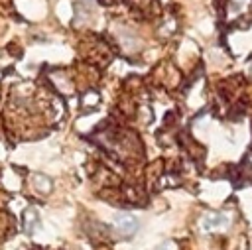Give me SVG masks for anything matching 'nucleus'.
<instances>
[{
  "mask_svg": "<svg viewBox=\"0 0 252 250\" xmlns=\"http://www.w3.org/2000/svg\"><path fill=\"white\" fill-rule=\"evenodd\" d=\"M114 224H116V230L120 236L128 238L130 234H134L138 230V219L130 213H118L114 217Z\"/></svg>",
  "mask_w": 252,
  "mask_h": 250,
  "instance_id": "1",
  "label": "nucleus"
},
{
  "mask_svg": "<svg viewBox=\"0 0 252 250\" xmlns=\"http://www.w3.org/2000/svg\"><path fill=\"white\" fill-rule=\"evenodd\" d=\"M158 250H171V246H169V244H163V246H159Z\"/></svg>",
  "mask_w": 252,
  "mask_h": 250,
  "instance_id": "5",
  "label": "nucleus"
},
{
  "mask_svg": "<svg viewBox=\"0 0 252 250\" xmlns=\"http://www.w3.org/2000/svg\"><path fill=\"white\" fill-rule=\"evenodd\" d=\"M224 224H226V215H222V213H213V215H209V217L205 219V222H203V226H205L207 230L217 228V226H224Z\"/></svg>",
  "mask_w": 252,
  "mask_h": 250,
  "instance_id": "2",
  "label": "nucleus"
},
{
  "mask_svg": "<svg viewBox=\"0 0 252 250\" xmlns=\"http://www.w3.org/2000/svg\"><path fill=\"white\" fill-rule=\"evenodd\" d=\"M33 185H35L37 191H41V193H49V189H51V181H49V177H45V175H41V173L33 175Z\"/></svg>",
  "mask_w": 252,
  "mask_h": 250,
  "instance_id": "3",
  "label": "nucleus"
},
{
  "mask_svg": "<svg viewBox=\"0 0 252 250\" xmlns=\"http://www.w3.org/2000/svg\"><path fill=\"white\" fill-rule=\"evenodd\" d=\"M26 217H28L26 230H28V232H32V228H33V220H35V213H33V211H28V213H26Z\"/></svg>",
  "mask_w": 252,
  "mask_h": 250,
  "instance_id": "4",
  "label": "nucleus"
}]
</instances>
